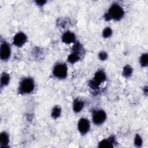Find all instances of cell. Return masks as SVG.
<instances>
[{
  "label": "cell",
  "instance_id": "obj_18",
  "mask_svg": "<svg viewBox=\"0 0 148 148\" xmlns=\"http://www.w3.org/2000/svg\"><path fill=\"white\" fill-rule=\"evenodd\" d=\"M112 34V30L110 27H106L103 32H102V36L104 38H109Z\"/></svg>",
  "mask_w": 148,
  "mask_h": 148
},
{
  "label": "cell",
  "instance_id": "obj_3",
  "mask_svg": "<svg viewBox=\"0 0 148 148\" xmlns=\"http://www.w3.org/2000/svg\"><path fill=\"white\" fill-rule=\"evenodd\" d=\"M53 75L58 79H65L68 73V68L65 64L59 63L55 65L53 71Z\"/></svg>",
  "mask_w": 148,
  "mask_h": 148
},
{
  "label": "cell",
  "instance_id": "obj_4",
  "mask_svg": "<svg viewBox=\"0 0 148 148\" xmlns=\"http://www.w3.org/2000/svg\"><path fill=\"white\" fill-rule=\"evenodd\" d=\"M106 79L105 73L102 71H97L94 75L92 80H91L89 83V86L91 88H98L99 86Z\"/></svg>",
  "mask_w": 148,
  "mask_h": 148
},
{
  "label": "cell",
  "instance_id": "obj_12",
  "mask_svg": "<svg viewBox=\"0 0 148 148\" xmlns=\"http://www.w3.org/2000/svg\"><path fill=\"white\" fill-rule=\"evenodd\" d=\"M9 142V136L8 134L3 131L1 133L0 135V143H1V147H6L8 143Z\"/></svg>",
  "mask_w": 148,
  "mask_h": 148
},
{
  "label": "cell",
  "instance_id": "obj_5",
  "mask_svg": "<svg viewBox=\"0 0 148 148\" xmlns=\"http://www.w3.org/2000/svg\"><path fill=\"white\" fill-rule=\"evenodd\" d=\"M106 119V114L103 110L98 109L94 110L92 113V119L93 123L96 125L102 124Z\"/></svg>",
  "mask_w": 148,
  "mask_h": 148
},
{
  "label": "cell",
  "instance_id": "obj_11",
  "mask_svg": "<svg viewBox=\"0 0 148 148\" xmlns=\"http://www.w3.org/2000/svg\"><path fill=\"white\" fill-rule=\"evenodd\" d=\"M84 107V102L79 99H76L73 101V109L75 112L78 113L80 112Z\"/></svg>",
  "mask_w": 148,
  "mask_h": 148
},
{
  "label": "cell",
  "instance_id": "obj_13",
  "mask_svg": "<svg viewBox=\"0 0 148 148\" xmlns=\"http://www.w3.org/2000/svg\"><path fill=\"white\" fill-rule=\"evenodd\" d=\"M80 59V55L77 53L72 52L68 57V61L71 64H74Z\"/></svg>",
  "mask_w": 148,
  "mask_h": 148
},
{
  "label": "cell",
  "instance_id": "obj_14",
  "mask_svg": "<svg viewBox=\"0 0 148 148\" xmlns=\"http://www.w3.org/2000/svg\"><path fill=\"white\" fill-rule=\"evenodd\" d=\"M10 81V76L8 73H3L1 77V86H5L8 84Z\"/></svg>",
  "mask_w": 148,
  "mask_h": 148
},
{
  "label": "cell",
  "instance_id": "obj_6",
  "mask_svg": "<svg viewBox=\"0 0 148 148\" xmlns=\"http://www.w3.org/2000/svg\"><path fill=\"white\" fill-rule=\"evenodd\" d=\"M11 54V49L10 46L6 42H3L1 43L0 49V57L2 60H8Z\"/></svg>",
  "mask_w": 148,
  "mask_h": 148
},
{
  "label": "cell",
  "instance_id": "obj_20",
  "mask_svg": "<svg viewBox=\"0 0 148 148\" xmlns=\"http://www.w3.org/2000/svg\"><path fill=\"white\" fill-rule=\"evenodd\" d=\"M98 57L99 58V59L101 60H102V61H104L106 59H107L108 58V54L105 51H101L98 54Z\"/></svg>",
  "mask_w": 148,
  "mask_h": 148
},
{
  "label": "cell",
  "instance_id": "obj_9",
  "mask_svg": "<svg viewBox=\"0 0 148 148\" xmlns=\"http://www.w3.org/2000/svg\"><path fill=\"white\" fill-rule=\"evenodd\" d=\"M61 39L64 43L69 44L75 42L76 36L73 32L71 31H66L61 36Z\"/></svg>",
  "mask_w": 148,
  "mask_h": 148
},
{
  "label": "cell",
  "instance_id": "obj_21",
  "mask_svg": "<svg viewBox=\"0 0 148 148\" xmlns=\"http://www.w3.org/2000/svg\"><path fill=\"white\" fill-rule=\"evenodd\" d=\"M36 2L38 5L42 6V5H43L46 2V1H36Z\"/></svg>",
  "mask_w": 148,
  "mask_h": 148
},
{
  "label": "cell",
  "instance_id": "obj_19",
  "mask_svg": "<svg viewBox=\"0 0 148 148\" xmlns=\"http://www.w3.org/2000/svg\"><path fill=\"white\" fill-rule=\"evenodd\" d=\"M134 143H135V146L137 147H140L142 145V139L138 134L136 135V136L135 137Z\"/></svg>",
  "mask_w": 148,
  "mask_h": 148
},
{
  "label": "cell",
  "instance_id": "obj_15",
  "mask_svg": "<svg viewBox=\"0 0 148 148\" xmlns=\"http://www.w3.org/2000/svg\"><path fill=\"white\" fill-rule=\"evenodd\" d=\"M132 73V68L129 65H126L123 69V75L125 77H130Z\"/></svg>",
  "mask_w": 148,
  "mask_h": 148
},
{
  "label": "cell",
  "instance_id": "obj_10",
  "mask_svg": "<svg viewBox=\"0 0 148 148\" xmlns=\"http://www.w3.org/2000/svg\"><path fill=\"white\" fill-rule=\"evenodd\" d=\"M114 143V138L113 136L108 139H104L99 143V147H113Z\"/></svg>",
  "mask_w": 148,
  "mask_h": 148
},
{
  "label": "cell",
  "instance_id": "obj_7",
  "mask_svg": "<svg viewBox=\"0 0 148 148\" xmlns=\"http://www.w3.org/2000/svg\"><path fill=\"white\" fill-rule=\"evenodd\" d=\"M90 124L88 120L86 118H81L78 121L77 128L79 131L82 135H84L88 132L90 130Z\"/></svg>",
  "mask_w": 148,
  "mask_h": 148
},
{
  "label": "cell",
  "instance_id": "obj_16",
  "mask_svg": "<svg viewBox=\"0 0 148 148\" xmlns=\"http://www.w3.org/2000/svg\"><path fill=\"white\" fill-rule=\"evenodd\" d=\"M60 114H61V108L57 106H55L53 109L51 113L52 117L54 118V119H56L60 117Z\"/></svg>",
  "mask_w": 148,
  "mask_h": 148
},
{
  "label": "cell",
  "instance_id": "obj_8",
  "mask_svg": "<svg viewBox=\"0 0 148 148\" xmlns=\"http://www.w3.org/2000/svg\"><path fill=\"white\" fill-rule=\"evenodd\" d=\"M27 36L24 33L18 32L13 37V43L17 47H21L27 42Z\"/></svg>",
  "mask_w": 148,
  "mask_h": 148
},
{
  "label": "cell",
  "instance_id": "obj_1",
  "mask_svg": "<svg viewBox=\"0 0 148 148\" xmlns=\"http://www.w3.org/2000/svg\"><path fill=\"white\" fill-rule=\"evenodd\" d=\"M124 14V11L121 6L118 4L112 5L109 9L108 13L105 15L106 20L113 19L114 20H120Z\"/></svg>",
  "mask_w": 148,
  "mask_h": 148
},
{
  "label": "cell",
  "instance_id": "obj_17",
  "mask_svg": "<svg viewBox=\"0 0 148 148\" xmlns=\"http://www.w3.org/2000/svg\"><path fill=\"white\" fill-rule=\"evenodd\" d=\"M140 63L142 66H146L148 63V56L146 53L143 54L140 58Z\"/></svg>",
  "mask_w": 148,
  "mask_h": 148
},
{
  "label": "cell",
  "instance_id": "obj_2",
  "mask_svg": "<svg viewBox=\"0 0 148 148\" xmlns=\"http://www.w3.org/2000/svg\"><path fill=\"white\" fill-rule=\"evenodd\" d=\"M35 88L34 81L32 78L26 77L20 83L18 91L23 94H29L32 92Z\"/></svg>",
  "mask_w": 148,
  "mask_h": 148
}]
</instances>
